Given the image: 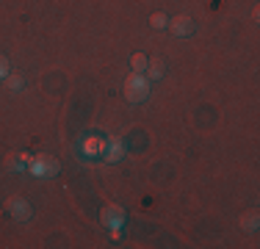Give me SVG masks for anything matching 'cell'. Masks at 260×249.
<instances>
[{"mask_svg":"<svg viewBox=\"0 0 260 249\" xmlns=\"http://www.w3.org/2000/svg\"><path fill=\"white\" fill-rule=\"evenodd\" d=\"M9 72H11V64H9V58L0 53V80H6V75H9Z\"/></svg>","mask_w":260,"mask_h":249,"instance_id":"4fadbf2b","label":"cell"},{"mask_svg":"<svg viewBox=\"0 0 260 249\" xmlns=\"http://www.w3.org/2000/svg\"><path fill=\"white\" fill-rule=\"evenodd\" d=\"M238 227L244 230V233H255V230L260 227V213L257 210H246V213H241Z\"/></svg>","mask_w":260,"mask_h":249,"instance_id":"9c48e42d","label":"cell"},{"mask_svg":"<svg viewBox=\"0 0 260 249\" xmlns=\"http://www.w3.org/2000/svg\"><path fill=\"white\" fill-rule=\"evenodd\" d=\"M34 177H39V180H53V177H58V172H61V164H58V158L55 155H34V158L28 161V169Z\"/></svg>","mask_w":260,"mask_h":249,"instance_id":"6da1fadb","label":"cell"},{"mask_svg":"<svg viewBox=\"0 0 260 249\" xmlns=\"http://www.w3.org/2000/svg\"><path fill=\"white\" fill-rule=\"evenodd\" d=\"M100 158H103V164H119V161L125 158V141H122V136H111V139H105Z\"/></svg>","mask_w":260,"mask_h":249,"instance_id":"8992f818","label":"cell"},{"mask_svg":"<svg viewBox=\"0 0 260 249\" xmlns=\"http://www.w3.org/2000/svg\"><path fill=\"white\" fill-rule=\"evenodd\" d=\"M6 172H25L28 169V161H25V152H9L6 155Z\"/></svg>","mask_w":260,"mask_h":249,"instance_id":"ba28073f","label":"cell"},{"mask_svg":"<svg viewBox=\"0 0 260 249\" xmlns=\"http://www.w3.org/2000/svg\"><path fill=\"white\" fill-rule=\"evenodd\" d=\"M127 222V213L122 205H105V208L100 210V224L105 230H122Z\"/></svg>","mask_w":260,"mask_h":249,"instance_id":"277c9868","label":"cell"},{"mask_svg":"<svg viewBox=\"0 0 260 249\" xmlns=\"http://www.w3.org/2000/svg\"><path fill=\"white\" fill-rule=\"evenodd\" d=\"M3 208H6V213H9L11 219H14V222H22V224L30 222V216H34V208H30V202H28L25 197H20V194H11L9 199H6Z\"/></svg>","mask_w":260,"mask_h":249,"instance_id":"3957f363","label":"cell"},{"mask_svg":"<svg viewBox=\"0 0 260 249\" xmlns=\"http://www.w3.org/2000/svg\"><path fill=\"white\" fill-rule=\"evenodd\" d=\"M3 83H6V89H9L11 95H17V91L25 89V75H22V72H9Z\"/></svg>","mask_w":260,"mask_h":249,"instance_id":"30bf717a","label":"cell"},{"mask_svg":"<svg viewBox=\"0 0 260 249\" xmlns=\"http://www.w3.org/2000/svg\"><path fill=\"white\" fill-rule=\"evenodd\" d=\"M144 70H147V55L144 53H133L130 55V72L144 75Z\"/></svg>","mask_w":260,"mask_h":249,"instance_id":"8fae6325","label":"cell"},{"mask_svg":"<svg viewBox=\"0 0 260 249\" xmlns=\"http://www.w3.org/2000/svg\"><path fill=\"white\" fill-rule=\"evenodd\" d=\"M122 95H125V100H127V103H133V105L144 103V100L150 97V80H147L144 75L130 72L125 78V86H122Z\"/></svg>","mask_w":260,"mask_h":249,"instance_id":"7a4b0ae2","label":"cell"},{"mask_svg":"<svg viewBox=\"0 0 260 249\" xmlns=\"http://www.w3.org/2000/svg\"><path fill=\"white\" fill-rule=\"evenodd\" d=\"M164 75H166V61L160 58V55H152V58H147L144 78L150 80V83H158V80H164Z\"/></svg>","mask_w":260,"mask_h":249,"instance_id":"52a82bcc","label":"cell"},{"mask_svg":"<svg viewBox=\"0 0 260 249\" xmlns=\"http://www.w3.org/2000/svg\"><path fill=\"white\" fill-rule=\"evenodd\" d=\"M166 28H169V34H172V36H177V39H188V36H194V34H197V22H194V17H188V14H177V17H172Z\"/></svg>","mask_w":260,"mask_h":249,"instance_id":"5b68a950","label":"cell"},{"mask_svg":"<svg viewBox=\"0 0 260 249\" xmlns=\"http://www.w3.org/2000/svg\"><path fill=\"white\" fill-rule=\"evenodd\" d=\"M150 25L155 30H164L166 25H169V17H166L164 11H152V14H150Z\"/></svg>","mask_w":260,"mask_h":249,"instance_id":"7c38bea8","label":"cell"}]
</instances>
